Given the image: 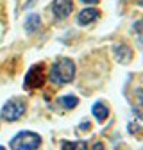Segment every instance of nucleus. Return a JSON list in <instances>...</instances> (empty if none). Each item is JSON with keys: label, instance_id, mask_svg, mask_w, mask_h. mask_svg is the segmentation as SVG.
Here are the masks:
<instances>
[{"label": "nucleus", "instance_id": "obj_15", "mask_svg": "<svg viewBox=\"0 0 143 150\" xmlns=\"http://www.w3.org/2000/svg\"><path fill=\"white\" fill-rule=\"evenodd\" d=\"M81 129H89V123H88V122H84V123L81 125Z\"/></svg>", "mask_w": 143, "mask_h": 150}, {"label": "nucleus", "instance_id": "obj_5", "mask_svg": "<svg viewBox=\"0 0 143 150\" xmlns=\"http://www.w3.org/2000/svg\"><path fill=\"white\" fill-rule=\"evenodd\" d=\"M72 9H74V2L72 0H54L52 4V13L56 14L57 20H63V18H66Z\"/></svg>", "mask_w": 143, "mask_h": 150}, {"label": "nucleus", "instance_id": "obj_11", "mask_svg": "<svg viewBox=\"0 0 143 150\" xmlns=\"http://www.w3.org/2000/svg\"><path fill=\"white\" fill-rule=\"evenodd\" d=\"M61 150H88L86 141H63Z\"/></svg>", "mask_w": 143, "mask_h": 150}, {"label": "nucleus", "instance_id": "obj_14", "mask_svg": "<svg viewBox=\"0 0 143 150\" xmlns=\"http://www.w3.org/2000/svg\"><path fill=\"white\" fill-rule=\"evenodd\" d=\"M82 4H98V0H81Z\"/></svg>", "mask_w": 143, "mask_h": 150}, {"label": "nucleus", "instance_id": "obj_6", "mask_svg": "<svg viewBox=\"0 0 143 150\" xmlns=\"http://www.w3.org/2000/svg\"><path fill=\"white\" fill-rule=\"evenodd\" d=\"M98 16H100V11H98V9H93V7L82 9V11L79 13L77 23H79V25H89L91 22H95V20H97Z\"/></svg>", "mask_w": 143, "mask_h": 150}, {"label": "nucleus", "instance_id": "obj_13", "mask_svg": "<svg viewBox=\"0 0 143 150\" xmlns=\"http://www.w3.org/2000/svg\"><path fill=\"white\" fill-rule=\"evenodd\" d=\"M93 150H105V148H104V143H100V141H97V143L93 145Z\"/></svg>", "mask_w": 143, "mask_h": 150}, {"label": "nucleus", "instance_id": "obj_3", "mask_svg": "<svg viewBox=\"0 0 143 150\" xmlns=\"http://www.w3.org/2000/svg\"><path fill=\"white\" fill-rule=\"evenodd\" d=\"M27 111V104L22 102V100H9L4 104L2 111H0V116L6 122H16L20 120Z\"/></svg>", "mask_w": 143, "mask_h": 150}, {"label": "nucleus", "instance_id": "obj_4", "mask_svg": "<svg viewBox=\"0 0 143 150\" xmlns=\"http://www.w3.org/2000/svg\"><path fill=\"white\" fill-rule=\"evenodd\" d=\"M45 84V64H34L30 66V70L25 73L23 79V88L25 89H38Z\"/></svg>", "mask_w": 143, "mask_h": 150}, {"label": "nucleus", "instance_id": "obj_9", "mask_svg": "<svg viewBox=\"0 0 143 150\" xmlns=\"http://www.w3.org/2000/svg\"><path fill=\"white\" fill-rule=\"evenodd\" d=\"M91 111H93L97 122H105L107 116H109V109H107V105L104 102H95L93 107H91Z\"/></svg>", "mask_w": 143, "mask_h": 150}, {"label": "nucleus", "instance_id": "obj_7", "mask_svg": "<svg viewBox=\"0 0 143 150\" xmlns=\"http://www.w3.org/2000/svg\"><path fill=\"white\" fill-rule=\"evenodd\" d=\"M23 27L27 30V34H34V32H38L40 27H41V18L38 14H29L25 18V22H23Z\"/></svg>", "mask_w": 143, "mask_h": 150}, {"label": "nucleus", "instance_id": "obj_1", "mask_svg": "<svg viewBox=\"0 0 143 150\" xmlns=\"http://www.w3.org/2000/svg\"><path fill=\"white\" fill-rule=\"evenodd\" d=\"M74 77H75V64H74V61L68 59V57L57 59L56 63L52 64L50 73H48L50 82L56 84V86L68 84V82L74 81Z\"/></svg>", "mask_w": 143, "mask_h": 150}, {"label": "nucleus", "instance_id": "obj_12", "mask_svg": "<svg viewBox=\"0 0 143 150\" xmlns=\"http://www.w3.org/2000/svg\"><path fill=\"white\" fill-rule=\"evenodd\" d=\"M59 104H61L64 109H74V107H77L79 98H77L75 95H66V97H61V98H59Z\"/></svg>", "mask_w": 143, "mask_h": 150}, {"label": "nucleus", "instance_id": "obj_16", "mask_svg": "<svg viewBox=\"0 0 143 150\" xmlns=\"http://www.w3.org/2000/svg\"><path fill=\"white\" fill-rule=\"evenodd\" d=\"M138 2H139V6H143V0H138Z\"/></svg>", "mask_w": 143, "mask_h": 150}, {"label": "nucleus", "instance_id": "obj_17", "mask_svg": "<svg viewBox=\"0 0 143 150\" xmlns=\"http://www.w3.org/2000/svg\"><path fill=\"white\" fill-rule=\"evenodd\" d=\"M0 150H6V148H4V146H0Z\"/></svg>", "mask_w": 143, "mask_h": 150}, {"label": "nucleus", "instance_id": "obj_8", "mask_svg": "<svg viewBox=\"0 0 143 150\" xmlns=\"http://www.w3.org/2000/svg\"><path fill=\"white\" fill-rule=\"evenodd\" d=\"M115 57L120 63H129L132 59V50L127 45H115Z\"/></svg>", "mask_w": 143, "mask_h": 150}, {"label": "nucleus", "instance_id": "obj_2", "mask_svg": "<svg viewBox=\"0 0 143 150\" xmlns=\"http://www.w3.org/2000/svg\"><path fill=\"white\" fill-rule=\"evenodd\" d=\"M40 145H41V136L32 132V130H22L9 141L11 150H38Z\"/></svg>", "mask_w": 143, "mask_h": 150}, {"label": "nucleus", "instance_id": "obj_10", "mask_svg": "<svg viewBox=\"0 0 143 150\" xmlns=\"http://www.w3.org/2000/svg\"><path fill=\"white\" fill-rule=\"evenodd\" d=\"M132 109H134L136 118L143 120V89H136V104Z\"/></svg>", "mask_w": 143, "mask_h": 150}]
</instances>
